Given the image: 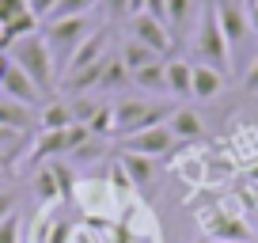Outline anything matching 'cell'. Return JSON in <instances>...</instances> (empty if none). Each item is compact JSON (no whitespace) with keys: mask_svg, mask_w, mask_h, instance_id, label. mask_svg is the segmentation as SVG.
Returning <instances> with one entry per match:
<instances>
[{"mask_svg":"<svg viewBox=\"0 0 258 243\" xmlns=\"http://www.w3.org/2000/svg\"><path fill=\"white\" fill-rule=\"evenodd\" d=\"M194 12H198V0H167V31H171V38H182L190 27H198Z\"/></svg>","mask_w":258,"mask_h":243,"instance_id":"19","label":"cell"},{"mask_svg":"<svg viewBox=\"0 0 258 243\" xmlns=\"http://www.w3.org/2000/svg\"><path fill=\"white\" fill-rule=\"evenodd\" d=\"M171 114H175V106L163 99H121V103H114V137L152 130V126L167 122Z\"/></svg>","mask_w":258,"mask_h":243,"instance_id":"3","label":"cell"},{"mask_svg":"<svg viewBox=\"0 0 258 243\" xmlns=\"http://www.w3.org/2000/svg\"><path fill=\"white\" fill-rule=\"evenodd\" d=\"M69 243H103V235L91 232V228H84V224H76V232H73V239H69Z\"/></svg>","mask_w":258,"mask_h":243,"instance_id":"30","label":"cell"},{"mask_svg":"<svg viewBox=\"0 0 258 243\" xmlns=\"http://www.w3.org/2000/svg\"><path fill=\"white\" fill-rule=\"evenodd\" d=\"M34 198H38L42 205H57V202H64L61 198V187H57V178H53V167L49 163H42L38 171H34Z\"/></svg>","mask_w":258,"mask_h":243,"instance_id":"23","label":"cell"},{"mask_svg":"<svg viewBox=\"0 0 258 243\" xmlns=\"http://www.w3.org/2000/svg\"><path fill=\"white\" fill-rule=\"evenodd\" d=\"M129 80H133V88H141L148 99L156 95H167V69L160 65H148V69H137V73H129Z\"/></svg>","mask_w":258,"mask_h":243,"instance_id":"21","label":"cell"},{"mask_svg":"<svg viewBox=\"0 0 258 243\" xmlns=\"http://www.w3.org/2000/svg\"><path fill=\"white\" fill-rule=\"evenodd\" d=\"M118 57H121V65H125L129 73H137V69H148V65H160V61H163L156 49H148L145 42H137V38H125V42H121Z\"/></svg>","mask_w":258,"mask_h":243,"instance_id":"20","label":"cell"},{"mask_svg":"<svg viewBox=\"0 0 258 243\" xmlns=\"http://www.w3.org/2000/svg\"><path fill=\"white\" fill-rule=\"evenodd\" d=\"M194 57H198V65H209V69H217V73H224V76H228V69H232V46H228L224 31H220V23H217L213 4H205L202 19L194 27Z\"/></svg>","mask_w":258,"mask_h":243,"instance_id":"2","label":"cell"},{"mask_svg":"<svg viewBox=\"0 0 258 243\" xmlns=\"http://www.w3.org/2000/svg\"><path fill=\"white\" fill-rule=\"evenodd\" d=\"M137 12H145V0H129V16H137Z\"/></svg>","mask_w":258,"mask_h":243,"instance_id":"36","label":"cell"},{"mask_svg":"<svg viewBox=\"0 0 258 243\" xmlns=\"http://www.w3.org/2000/svg\"><path fill=\"white\" fill-rule=\"evenodd\" d=\"M243 88H247V91H258V57L250 61L247 73H243Z\"/></svg>","mask_w":258,"mask_h":243,"instance_id":"31","label":"cell"},{"mask_svg":"<svg viewBox=\"0 0 258 243\" xmlns=\"http://www.w3.org/2000/svg\"><path fill=\"white\" fill-rule=\"evenodd\" d=\"M76 126V114L69 99H46L38 110V133H53V130H69Z\"/></svg>","mask_w":258,"mask_h":243,"instance_id":"13","label":"cell"},{"mask_svg":"<svg viewBox=\"0 0 258 243\" xmlns=\"http://www.w3.org/2000/svg\"><path fill=\"white\" fill-rule=\"evenodd\" d=\"M53 4H57V0H27V8H31V16L38 19V23H46V19H49Z\"/></svg>","mask_w":258,"mask_h":243,"instance_id":"29","label":"cell"},{"mask_svg":"<svg viewBox=\"0 0 258 243\" xmlns=\"http://www.w3.org/2000/svg\"><path fill=\"white\" fill-rule=\"evenodd\" d=\"M205 243H220V239H205Z\"/></svg>","mask_w":258,"mask_h":243,"instance_id":"39","label":"cell"},{"mask_svg":"<svg viewBox=\"0 0 258 243\" xmlns=\"http://www.w3.org/2000/svg\"><path fill=\"white\" fill-rule=\"evenodd\" d=\"M34 31H42V23L27 12V16H19V19H12L8 27H0V49H12L19 38H27V34H34Z\"/></svg>","mask_w":258,"mask_h":243,"instance_id":"24","label":"cell"},{"mask_svg":"<svg viewBox=\"0 0 258 243\" xmlns=\"http://www.w3.org/2000/svg\"><path fill=\"white\" fill-rule=\"evenodd\" d=\"M88 141H91V133L84 130L80 122H76V126H69V130L38 133L34 148L27 152V167H42V163H49V160H69V156H73L80 145H88Z\"/></svg>","mask_w":258,"mask_h":243,"instance_id":"5","label":"cell"},{"mask_svg":"<svg viewBox=\"0 0 258 243\" xmlns=\"http://www.w3.org/2000/svg\"><path fill=\"white\" fill-rule=\"evenodd\" d=\"M163 69H167V95L190 99V88H194V61L167 57V61H163Z\"/></svg>","mask_w":258,"mask_h":243,"instance_id":"18","label":"cell"},{"mask_svg":"<svg viewBox=\"0 0 258 243\" xmlns=\"http://www.w3.org/2000/svg\"><path fill=\"white\" fill-rule=\"evenodd\" d=\"M129 38L145 42V46H148V49H156V53H160L163 61H167V57H171V49H175V38H171L167 23H160V19L145 16V12L129 16Z\"/></svg>","mask_w":258,"mask_h":243,"instance_id":"9","label":"cell"},{"mask_svg":"<svg viewBox=\"0 0 258 243\" xmlns=\"http://www.w3.org/2000/svg\"><path fill=\"white\" fill-rule=\"evenodd\" d=\"M0 95L16 99V103H27V106H34L38 99H46V95L31 84V76H27L19 65H12L8 73H4V80H0Z\"/></svg>","mask_w":258,"mask_h":243,"instance_id":"12","label":"cell"},{"mask_svg":"<svg viewBox=\"0 0 258 243\" xmlns=\"http://www.w3.org/2000/svg\"><path fill=\"white\" fill-rule=\"evenodd\" d=\"M8 69H12V57H8V49H0V80H4Z\"/></svg>","mask_w":258,"mask_h":243,"instance_id":"35","label":"cell"},{"mask_svg":"<svg viewBox=\"0 0 258 243\" xmlns=\"http://www.w3.org/2000/svg\"><path fill=\"white\" fill-rule=\"evenodd\" d=\"M23 137H27V133H19V130H8V126H0V152H4V156H12L19 145H23Z\"/></svg>","mask_w":258,"mask_h":243,"instance_id":"27","label":"cell"},{"mask_svg":"<svg viewBox=\"0 0 258 243\" xmlns=\"http://www.w3.org/2000/svg\"><path fill=\"white\" fill-rule=\"evenodd\" d=\"M247 23H250V34H258V0H247Z\"/></svg>","mask_w":258,"mask_h":243,"instance_id":"34","label":"cell"},{"mask_svg":"<svg viewBox=\"0 0 258 243\" xmlns=\"http://www.w3.org/2000/svg\"><path fill=\"white\" fill-rule=\"evenodd\" d=\"M129 69L121 65V57L118 53H106L103 61V76H99V91H118V88H129Z\"/></svg>","mask_w":258,"mask_h":243,"instance_id":"22","label":"cell"},{"mask_svg":"<svg viewBox=\"0 0 258 243\" xmlns=\"http://www.w3.org/2000/svg\"><path fill=\"white\" fill-rule=\"evenodd\" d=\"M73 232H76V224L49 205V209L42 213V220L34 224V243H69Z\"/></svg>","mask_w":258,"mask_h":243,"instance_id":"11","label":"cell"},{"mask_svg":"<svg viewBox=\"0 0 258 243\" xmlns=\"http://www.w3.org/2000/svg\"><path fill=\"white\" fill-rule=\"evenodd\" d=\"M167 130L175 133V141H202L205 137V122L190 106H175V114L167 118Z\"/></svg>","mask_w":258,"mask_h":243,"instance_id":"16","label":"cell"},{"mask_svg":"<svg viewBox=\"0 0 258 243\" xmlns=\"http://www.w3.org/2000/svg\"><path fill=\"white\" fill-rule=\"evenodd\" d=\"M8 163H12V156H4V152H0V171L8 167Z\"/></svg>","mask_w":258,"mask_h":243,"instance_id":"37","label":"cell"},{"mask_svg":"<svg viewBox=\"0 0 258 243\" xmlns=\"http://www.w3.org/2000/svg\"><path fill=\"white\" fill-rule=\"evenodd\" d=\"M0 243H19V213L0 220Z\"/></svg>","mask_w":258,"mask_h":243,"instance_id":"28","label":"cell"},{"mask_svg":"<svg viewBox=\"0 0 258 243\" xmlns=\"http://www.w3.org/2000/svg\"><path fill=\"white\" fill-rule=\"evenodd\" d=\"M12 213H16V198H12L8 190H0V220L12 217Z\"/></svg>","mask_w":258,"mask_h":243,"instance_id":"32","label":"cell"},{"mask_svg":"<svg viewBox=\"0 0 258 243\" xmlns=\"http://www.w3.org/2000/svg\"><path fill=\"white\" fill-rule=\"evenodd\" d=\"M99 4H103V0H99Z\"/></svg>","mask_w":258,"mask_h":243,"instance_id":"40","label":"cell"},{"mask_svg":"<svg viewBox=\"0 0 258 243\" xmlns=\"http://www.w3.org/2000/svg\"><path fill=\"white\" fill-rule=\"evenodd\" d=\"M8 57H12V65H19L27 76H31V84H34V88H38L46 99L57 91L61 76H57V65H53V57H49V49H46V38H42V31H34V34H27V38H19L16 46L8 49Z\"/></svg>","mask_w":258,"mask_h":243,"instance_id":"1","label":"cell"},{"mask_svg":"<svg viewBox=\"0 0 258 243\" xmlns=\"http://www.w3.org/2000/svg\"><path fill=\"white\" fill-rule=\"evenodd\" d=\"M194 220L205 232V239H220V243H247L250 239V220L235 217L232 209H220V205H202L194 213Z\"/></svg>","mask_w":258,"mask_h":243,"instance_id":"6","label":"cell"},{"mask_svg":"<svg viewBox=\"0 0 258 243\" xmlns=\"http://www.w3.org/2000/svg\"><path fill=\"white\" fill-rule=\"evenodd\" d=\"M118 167L125 171V178H129L133 190L148 187V183L156 178V160L152 156H141V152H118Z\"/></svg>","mask_w":258,"mask_h":243,"instance_id":"15","label":"cell"},{"mask_svg":"<svg viewBox=\"0 0 258 243\" xmlns=\"http://www.w3.org/2000/svg\"><path fill=\"white\" fill-rule=\"evenodd\" d=\"M91 34V23L88 16H76V19H53V23H42V38H46V49L49 57H53L57 65V76L64 73V65H69V57L80 49V42Z\"/></svg>","mask_w":258,"mask_h":243,"instance_id":"4","label":"cell"},{"mask_svg":"<svg viewBox=\"0 0 258 243\" xmlns=\"http://www.w3.org/2000/svg\"><path fill=\"white\" fill-rule=\"evenodd\" d=\"M106 8H110V16L114 19H121V16H129V0H103Z\"/></svg>","mask_w":258,"mask_h":243,"instance_id":"33","label":"cell"},{"mask_svg":"<svg viewBox=\"0 0 258 243\" xmlns=\"http://www.w3.org/2000/svg\"><path fill=\"white\" fill-rule=\"evenodd\" d=\"M0 126L19 130V133H31V130H38V114H34V106L16 103V99H8V95H0Z\"/></svg>","mask_w":258,"mask_h":243,"instance_id":"14","label":"cell"},{"mask_svg":"<svg viewBox=\"0 0 258 243\" xmlns=\"http://www.w3.org/2000/svg\"><path fill=\"white\" fill-rule=\"evenodd\" d=\"M250 232H258V217H254V224H250Z\"/></svg>","mask_w":258,"mask_h":243,"instance_id":"38","label":"cell"},{"mask_svg":"<svg viewBox=\"0 0 258 243\" xmlns=\"http://www.w3.org/2000/svg\"><path fill=\"white\" fill-rule=\"evenodd\" d=\"M27 0H0V27H8L12 19H19V16H27Z\"/></svg>","mask_w":258,"mask_h":243,"instance_id":"26","label":"cell"},{"mask_svg":"<svg viewBox=\"0 0 258 243\" xmlns=\"http://www.w3.org/2000/svg\"><path fill=\"white\" fill-rule=\"evenodd\" d=\"M224 88H228V76H224V73H217V69L198 65V61H194V88H190V99H217Z\"/></svg>","mask_w":258,"mask_h":243,"instance_id":"17","label":"cell"},{"mask_svg":"<svg viewBox=\"0 0 258 243\" xmlns=\"http://www.w3.org/2000/svg\"><path fill=\"white\" fill-rule=\"evenodd\" d=\"M106 53H110V31H91L88 38L80 42V49H76V53L69 57V65H64V73H61V84L69 80V76L84 73V69L99 65V61H103Z\"/></svg>","mask_w":258,"mask_h":243,"instance_id":"10","label":"cell"},{"mask_svg":"<svg viewBox=\"0 0 258 243\" xmlns=\"http://www.w3.org/2000/svg\"><path fill=\"white\" fill-rule=\"evenodd\" d=\"M175 133L167 130V122L152 126V130H141V133H129L121 137V152H141V156H152V160H163V156L175 152Z\"/></svg>","mask_w":258,"mask_h":243,"instance_id":"7","label":"cell"},{"mask_svg":"<svg viewBox=\"0 0 258 243\" xmlns=\"http://www.w3.org/2000/svg\"><path fill=\"white\" fill-rule=\"evenodd\" d=\"M95 4H99V0H57L46 23H53V19H76V16H88Z\"/></svg>","mask_w":258,"mask_h":243,"instance_id":"25","label":"cell"},{"mask_svg":"<svg viewBox=\"0 0 258 243\" xmlns=\"http://www.w3.org/2000/svg\"><path fill=\"white\" fill-rule=\"evenodd\" d=\"M213 12H217V23L224 31L228 46L239 49L250 38V23H247V0H209Z\"/></svg>","mask_w":258,"mask_h":243,"instance_id":"8","label":"cell"}]
</instances>
